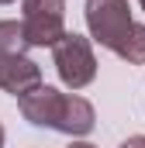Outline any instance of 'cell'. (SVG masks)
<instances>
[{
	"mask_svg": "<svg viewBox=\"0 0 145 148\" xmlns=\"http://www.w3.org/2000/svg\"><path fill=\"white\" fill-rule=\"evenodd\" d=\"M24 24L21 21H0V55H21L24 48Z\"/></svg>",
	"mask_w": 145,
	"mask_h": 148,
	"instance_id": "cell-8",
	"label": "cell"
},
{
	"mask_svg": "<svg viewBox=\"0 0 145 148\" xmlns=\"http://www.w3.org/2000/svg\"><path fill=\"white\" fill-rule=\"evenodd\" d=\"M0 148H3V124H0Z\"/></svg>",
	"mask_w": 145,
	"mask_h": 148,
	"instance_id": "cell-12",
	"label": "cell"
},
{
	"mask_svg": "<svg viewBox=\"0 0 145 148\" xmlns=\"http://www.w3.org/2000/svg\"><path fill=\"white\" fill-rule=\"evenodd\" d=\"M52 52H55V73H59V79H62V86L83 90V86L93 83V76H97V59H93L90 38L69 31Z\"/></svg>",
	"mask_w": 145,
	"mask_h": 148,
	"instance_id": "cell-1",
	"label": "cell"
},
{
	"mask_svg": "<svg viewBox=\"0 0 145 148\" xmlns=\"http://www.w3.org/2000/svg\"><path fill=\"white\" fill-rule=\"evenodd\" d=\"M93 124H97L93 103L83 100V97H76V93H66V107H62V117H59V127L55 131H62L69 138H83V134L93 131Z\"/></svg>",
	"mask_w": 145,
	"mask_h": 148,
	"instance_id": "cell-5",
	"label": "cell"
},
{
	"mask_svg": "<svg viewBox=\"0 0 145 148\" xmlns=\"http://www.w3.org/2000/svg\"><path fill=\"white\" fill-rule=\"evenodd\" d=\"M0 3H14V0H0Z\"/></svg>",
	"mask_w": 145,
	"mask_h": 148,
	"instance_id": "cell-13",
	"label": "cell"
},
{
	"mask_svg": "<svg viewBox=\"0 0 145 148\" xmlns=\"http://www.w3.org/2000/svg\"><path fill=\"white\" fill-rule=\"evenodd\" d=\"M17 107L24 114L28 124L35 127H59V117H62V107H66V93H59L55 86H38L31 93H24L17 100Z\"/></svg>",
	"mask_w": 145,
	"mask_h": 148,
	"instance_id": "cell-3",
	"label": "cell"
},
{
	"mask_svg": "<svg viewBox=\"0 0 145 148\" xmlns=\"http://www.w3.org/2000/svg\"><path fill=\"white\" fill-rule=\"evenodd\" d=\"M138 3H142V10H145V0H138Z\"/></svg>",
	"mask_w": 145,
	"mask_h": 148,
	"instance_id": "cell-14",
	"label": "cell"
},
{
	"mask_svg": "<svg viewBox=\"0 0 145 148\" xmlns=\"http://www.w3.org/2000/svg\"><path fill=\"white\" fill-rule=\"evenodd\" d=\"M41 86V69L38 62H31L24 52L21 55H0V90L10 97H24Z\"/></svg>",
	"mask_w": 145,
	"mask_h": 148,
	"instance_id": "cell-4",
	"label": "cell"
},
{
	"mask_svg": "<svg viewBox=\"0 0 145 148\" xmlns=\"http://www.w3.org/2000/svg\"><path fill=\"white\" fill-rule=\"evenodd\" d=\"M114 55L124 59L128 66H145V24H131L124 31V38L117 41Z\"/></svg>",
	"mask_w": 145,
	"mask_h": 148,
	"instance_id": "cell-7",
	"label": "cell"
},
{
	"mask_svg": "<svg viewBox=\"0 0 145 148\" xmlns=\"http://www.w3.org/2000/svg\"><path fill=\"white\" fill-rule=\"evenodd\" d=\"M69 148H97V145H90V141H72Z\"/></svg>",
	"mask_w": 145,
	"mask_h": 148,
	"instance_id": "cell-11",
	"label": "cell"
},
{
	"mask_svg": "<svg viewBox=\"0 0 145 148\" xmlns=\"http://www.w3.org/2000/svg\"><path fill=\"white\" fill-rule=\"evenodd\" d=\"M24 17H62L66 0H21Z\"/></svg>",
	"mask_w": 145,
	"mask_h": 148,
	"instance_id": "cell-9",
	"label": "cell"
},
{
	"mask_svg": "<svg viewBox=\"0 0 145 148\" xmlns=\"http://www.w3.org/2000/svg\"><path fill=\"white\" fill-rule=\"evenodd\" d=\"M24 41L31 48H55L62 38L69 35L62 17H24Z\"/></svg>",
	"mask_w": 145,
	"mask_h": 148,
	"instance_id": "cell-6",
	"label": "cell"
},
{
	"mask_svg": "<svg viewBox=\"0 0 145 148\" xmlns=\"http://www.w3.org/2000/svg\"><path fill=\"white\" fill-rule=\"evenodd\" d=\"M121 148H145V134H131L128 141H121Z\"/></svg>",
	"mask_w": 145,
	"mask_h": 148,
	"instance_id": "cell-10",
	"label": "cell"
},
{
	"mask_svg": "<svg viewBox=\"0 0 145 148\" xmlns=\"http://www.w3.org/2000/svg\"><path fill=\"white\" fill-rule=\"evenodd\" d=\"M131 24L135 21H131L128 0H86V28H90V38L100 48L114 52Z\"/></svg>",
	"mask_w": 145,
	"mask_h": 148,
	"instance_id": "cell-2",
	"label": "cell"
}]
</instances>
